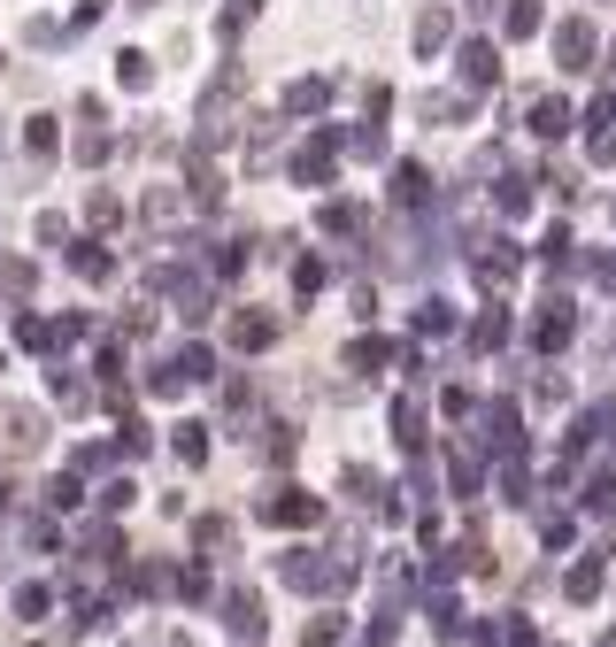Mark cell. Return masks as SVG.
I'll return each mask as SVG.
<instances>
[{
    "label": "cell",
    "mask_w": 616,
    "mask_h": 647,
    "mask_svg": "<svg viewBox=\"0 0 616 647\" xmlns=\"http://www.w3.org/2000/svg\"><path fill=\"white\" fill-rule=\"evenodd\" d=\"M555 54H563V69H586V54H593V39H586V24H563V39H555Z\"/></svg>",
    "instance_id": "obj_1"
}]
</instances>
